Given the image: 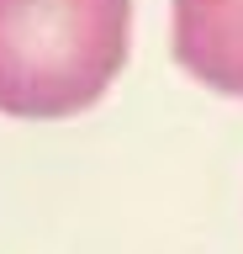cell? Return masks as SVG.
<instances>
[{"label":"cell","instance_id":"6da1fadb","mask_svg":"<svg viewBox=\"0 0 243 254\" xmlns=\"http://www.w3.org/2000/svg\"><path fill=\"white\" fill-rule=\"evenodd\" d=\"M132 0H0V111L74 117L127 64Z\"/></svg>","mask_w":243,"mask_h":254},{"label":"cell","instance_id":"7a4b0ae2","mask_svg":"<svg viewBox=\"0 0 243 254\" xmlns=\"http://www.w3.org/2000/svg\"><path fill=\"white\" fill-rule=\"evenodd\" d=\"M175 59L201 85L243 95V0H175Z\"/></svg>","mask_w":243,"mask_h":254}]
</instances>
